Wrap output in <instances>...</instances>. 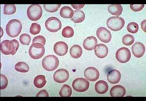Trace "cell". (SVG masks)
Masks as SVG:
<instances>
[{"instance_id":"1","label":"cell","mask_w":146,"mask_h":101,"mask_svg":"<svg viewBox=\"0 0 146 101\" xmlns=\"http://www.w3.org/2000/svg\"><path fill=\"white\" fill-rule=\"evenodd\" d=\"M22 31V24L19 20L13 19L9 21L6 27V31L9 36L15 38L18 36Z\"/></svg>"},{"instance_id":"2","label":"cell","mask_w":146,"mask_h":101,"mask_svg":"<svg viewBox=\"0 0 146 101\" xmlns=\"http://www.w3.org/2000/svg\"><path fill=\"white\" fill-rule=\"evenodd\" d=\"M59 64V59L54 55H48L45 56L42 62L44 69L49 72L56 70Z\"/></svg>"},{"instance_id":"3","label":"cell","mask_w":146,"mask_h":101,"mask_svg":"<svg viewBox=\"0 0 146 101\" xmlns=\"http://www.w3.org/2000/svg\"><path fill=\"white\" fill-rule=\"evenodd\" d=\"M45 52L44 46L39 43H34L30 47L29 53L30 56L34 59H40L43 56Z\"/></svg>"},{"instance_id":"4","label":"cell","mask_w":146,"mask_h":101,"mask_svg":"<svg viewBox=\"0 0 146 101\" xmlns=\"http://www.w3.org/2000/svg\"><path fill=\"white\" fill-rule=\"evenodd\" d=\"M43 11L39 4H31L27 9V14L29 19L32 21H37L42 17Z\"/></svg>"},{"instance_id":"5","label":"cell","mask_w":146,"mask_h":101,"mask_svg":"<svg viewBox=\"0 0 146 101\" xmlns=\"http://www.w3.org/2000/svg\"><path fill=\"white\" fill-rule=\"evenodd\" d=\"M125 25V21L119 16L110 17L107 21L108 28L113 31H118L121 30Z\"/></svg>"},{"instance_id":"6","label":"cell","mask_w":146,"mask_h":101,"mask_svg":"<svg viewBox=\"0 0 146 101\" xmlns=\"http://www.w3.org/2000/svg\"><path fill=\"white\" fill-rule=\"evenodd\" d=\"M45 24L46 30L51 33H56L62 28L61 22L56 17H50L46 21Z\"/></svg>"},{"instance_id":"7","label":"cell","mask_w":146,"mask_h":101,"mask_svg":"<svg viewBox=\"0 0 146 101\" xmlns=\"http://www.w3.org/2000/svg\"><path fill=\"white\" fill-rule=\"evenodd\" d=\"M90 83L88 80L84 78H77L73 81L72 83L74 90L78 92H84L89 88Z\"/></svg>"},{"instance_id":"8","label":"cell","mask_w":146,"mask_h":101,"mask_svg":"<svg viewBox=\"0 0 146 101\" xmlns=\"http://www.w3.org/2000/svg\"><path fill=\"white\" fill-rule=\"evenodd\" d=\"M131 58V51L128 48H120L116 53V58L121 63H126L130 60Z\"/></svg>"},{"instance_id":"9","label":"cell","mask_w":146,"mask_h":101,"mask_svg":"<svg viewBox=\"0 0 146 101\" xmlns=\"http://www.w3.org/2000/svg\"><path fill=\"white\" fill-rule=\"evenodd\" d=\"M0 47L1 53L4 55H9L11 54L14 55L15 54V47L11 41L5 40L3 41L1 43Z\"/></svg>"},{"instance_id":"10","label":"cell","mask_w":146,"mask_h":101,"mask_svg":"<svg viewBox=\"0 0 146 101\" xmlns=\"http://www.w3.org/2000/svg\"><path fill=\"white\" fill-rule=\"evenodd\" d=\"M69 78V73L65 69H59L55 72L53 75V79L56 83L62 84L67 81Z\"/></svg>"},{"instance_id":"11","label":"cell","mask_w":146,"mask_h":101,"mask_svg":"<svg viewBox=\"0 0 146 101\" xmlns=\"http://www.w3.org/2000/svg\"><path fill=\"white\" fill-rule=\"evenodd\" d=\"M96 35L102 42L107 43L111 39V34L110 31L104 27H100L96 31Z\"/></svg>"},{"instance_id":"12","label":"cell","mask_w":146,"mask_h":101,"mask_svg":"<svg viewBox=\"0 0 146 101\" xmlns=\"http://www.w3.org/2000/svg\"><path fill=\"white\" fill-rule=\"evenodd\" d=\"M84 76L89 81L94 82L98 79L100 73L97 68L94 67H89L84 72Z\"/></svg>"},{"instance_id":"13","label":"cell","mask_w":146,"mask_h":101,"mask_svg":"<svg viewBox=\"0 0 146 101\" xmlns=\"http://www.w3.org/2000/svg\"><path fill=\"white\" fill-rule=\"evenodd\" d=\"M68 47L67 44L63 41L56 42L54 46V51L59 56H64L68 53Z\"/></svg>"},{"instance_id":"14","label":"cell","mask_w":146,"mask_h":101,"mask_svg":"<svg viewBox=\"0 0 146 101\" xmlns=\"http://www.w3.org/2000/svg\"><path fill=\"white\" fill-rule=\"evenodd\" d=\"M132 53L137 58H141L145 53L146 48L141 42H137L134 44L131 48Z\"/></svg>"},{"instance_id":"15","label":"cell","mask_w":146,"mask_h":101,"mask_svg":"<svg viewBox=\"0 0 146 101\" xmlns=\"http://www.w3.org/2000/svg\"><path fill=\"white\" fill-rule=\"evenodd\" d=\"M121 74L119 70H111L107 74V78L109 82L111 84H116L121 81Z\"/></svg>"},{"instance_id":"16","label":"cell","mask_w":146,"mask_h":101,"mask_svg":"<svg viewBox=\"0 0 146 101\" xmlns=\"http://www.w3.org/2000/svg\"><path fill=\"white\" fill-rule=\"evenodd\" d=\"M108 48L106 45L104 44H99L96 45L94 49L95 54L100 58H106L108 54Z\"/></svg>"},{"instance_id":"17","label":"cell","mask_w":146,"mask_h":101,"mask_svg":"<svg viewBox=\"0 0 146 101\" xmlns=\"http://www.w3.org/2000/svg\"><path fill=\"white\" fill-rule=\"evenodd\" d=\"M97 44V39L95 37H89L84 39L83 42V47L84 49L88 51H92L95 49Z\"/></svg>"},{"instance_id":"18","label":"cell","mask_w":146,"mask_h":101,"mask_svg":"<svg viewBox=\"0 0 146 101\" xmlns=\"http://www.w3.org/2000/svg\"><path fill=\"white\" fill-rule=\"evenodd\" d=\"M125 87L121 85H116L111 87L110 95L112 97H123L126 94Z\"/></svg>"},{"instance_id":"19","label":"cell","mask_w":146,"mask_h":101,"mask_svg":"<svg viewBox=\"0 0 146 101\" xmlns=\"http://www.w3.org/2000/svg\"><path fill=\"white\" fill-rule=\"evenodd\" d=\"M109 89V86L107 82L104 80H100L95 84V90L99 94H106Z\"/></svg>"},{"instance_id":"20","label":"cell","mask_w":146,"mask_h":101,"mask_svg":"<svg viewBox=\"0 0 146 101\" xmlns=\"http://www.w3.org/2000/svg\"><path fill=\"white\" fill-rule=\"evenodd\" d=\"M108 10L113 15L119 16L122 14L123 8L121 4H111L109 6Z\"/></svg>"},{"instance_id":"21","label":"cell","mask_w":146,"mask_h":101,"mask_svg":"<svg viewBox=\"0 0 146 101\" xmlns=\"http://www.w3.org/2000/svg\"><path fill=\"white\" fill-rule=\"evenodd\" d=\"M74 15V11L68 6H64L60 11L61 17L65 19H72Z\"/></svg>"},{"instance_id":"22","label":"cell","mask_w":146,"mask_h":101,"mask_svg":"<svg viewBox=\"0 0 146 101\" xmlns=\"http://www.w3.org/2000/svg\"><path fill=\"white\" fill-rule=\"evenodd\" d=\"M83 50L81 47L78 45H73L70 49V54L73 58L77 59L81 56Z\"/></svg>"},{"instance_id":"23","label":"cell","mask_w":146,"mask_h":101,"mask_svg":"<svg viewBox=\"0 0 146 101\" xmlns=\"http://www.w3.org/2000/svg\"><path fill=\"white\" fill-rule=\"evenodd\" d=\"M85 14L81 10H76L74 11V15L71 19V21L76 23L83 22L85 19Z\"/></svg>"},{"instance_id":"24","label":"cell","mask_w":146,"mask_h":101,"mask_svg":"<svg viewBox=\"0 0 146 101\" xmlns=\"http://www.w3.org/2000/svg\"><path fill=\"white\" fill-rule=\"evenodd\" d=\"M46 79L45 76L40 74L36 76L34 80V86L38 88H42L46 85Z\"/></svg>"},{"instance_id":"25","label":"cell","mask_w":146,"mask_h":101,"mask_svg":"<svg viewBox=\"0 0 146 101\" xmlns=\"http://www.w3.org/2000/svg\"><path fill=\"white\" fill-rule=\"evenodd\" d=\"M15 69L21 73H27L29 71L30 67L25 62H19L15 65Z\"/></svg>"},{"instance_id":"26","label":"cell","mask_w":146,"mask_h":101,"mask_svg":"<svg viewBox=\"0 0 146 101\" xmlns=\"http://www.w3.org/2000/svg\"><path fill=\"white\" fill-rule=\"evenodd\" d=\"M72 90L70 86L68 84H64L59 92L61 97H70L72 95Z\"/></svg>"},{"instance_id":"27","label":"cell","mask_w":146,"mask_h":101,"mask_svg":"<svg viewBox=\"0 0 146 101\" xmlns=\"http://www.w3.org/2000/svg\"><path fill=\"white\" fill-rule=\"evenodd\" d=\"M16 11V7L14 4H5L3 13L6 15L14 14Z\"/></svg>"},{"instance_id":"28","label":"cell","mask_w":146,"mask_h":101,"mask_svg":"<svg viewBox=\"0 0 146 101\" xmlns=\"http://www.w3.org/2000/svg\"><path fill=\"white\" fill-rule=\"evenodd\" d=\"M74 35V31L72 27L66 26L62 30V35L65 38H71Z\"/></svg>"},{"instance_id":"29","label":"cell","mask_w":146,"mask_h":101,"mask_svg":"<svg viewBox=\"0 0 146 101\" xmlns=\"http://www.w3.org/2000/svg\"><path fill=\"white\" fill-rule=\"evenodd\" d=\"M61 4H53V5H49V4H44V8L46 11L48 13H53L58 11L60 8Z\"/></svg>"},{"instance_id":"30","label":"cell","mask_w":146,"mask_h":101,"mask_svg":"<svg viewBox=\"0 0 146 101\" xmlns=\"http://www.w3.org/2000/svg\"><path fill=\"white\" fill-rule=\"evenodd\" d=\"M135 41L134 38L132 35L126 34L122 38V43L126 46H131L133 43Z\"/></svg>"},{"instance_id":"31","label":"cell","mask_w":146,"mask_h":101,"mask_svg":"<svg viewBox=\"0 0 146 101\" xmlns=\"http://www.w3.org/2000/svg\"><path fill=\"white\" fill-rule=\"evenodd\" d=\"M31 37L28 34H23L20 37V42L23 45L29 46L31 42Z\"/></svg>"},{"instance_id":"32","label":"cell","mask_w":146,"mask_h":101,"mask_svg":"<svg viewBox=\"0 0 146 101\" xmlns=\"http://www.w3.org/2000/svg\"><path fill=\"white\" fill-rule=\"evenodd\" d=\"M127 29L129 33L133 34L136 33L139 31V26L137 23L131 22L128 24Z\"/></svg>"},{"instance_id":"33","label":"cell","mask_w":146,"mask_h":101,"mask_svg":"<svg viewBox=\"0 0 146 101\" xmlns=\"http://www.w3.org/2000/svg\"><path fill=\"white\" fill-rule=\"evenodd\" d=\"M41 31V26L36 23H33L31 24L30 29V33L33 35H35L40 33Z\"/></svg>"},{"instance_id":"34","label":"cell","mask_w":146,"mask_h":101,"mask_svg":"<svg viewBox=\"0 0 146 101\" xmlns=\"http://www.w3.org/2000/svg\"><path fill=\"white\" fill-rule=\"evenodd\" d=\"M8 84V80L5 76L1 74V90H3L7 87Z\"/></svg>"},{"instance_id":"35","label":"cell","mask_w":146,"mask_h":101,"mask_svg":"<svg viewBox=\"0 0 146 101\" xmlns=\"http://www.w3.org/2000/svg\"><path fill=\"white\" fill-rule=\"evenodd\" d=\"M46 42V39H45V37H44L43 36H41V35H39V36L35 37L33 39V43H40L42 44L44 46L45 45Z\"/></svg>"},{"instance_id":"36","label":"cell","mask_w":146,"mask_h":101,"mask_svg":"<svg viewBox=\"0 0 146 101\" xmlns=\"http://www.w3.org/2000/svg\"><path fill=\"white\" fill-rule=\"evenodd\" d=\"M144 6H145L144 4H131L130 5V7L131 10L135 12L141 11L143 9Z\"/></svg>"},{"instance_id":"37","label":"cell","mask_w":146,"mask_h":101,"mask_svg":"<svg viewBox=\"0 0 146 101\" xmlns=\"http://www.w3.org/2000/svg\"><path fill=\"white\" fill-rule=\"evenodd\" d=\"M36 97H41V96H46V97H48L49 96V94L48 91L46 90H41L40 91H39L38 93L36 95Z\"/></svg>"},{"instance_id":"38","label":"cell","mask_w":146,"mask_h":101,"mask_svg":"<svg viewBox=\"0 0 146 101\" xmlns=\"http://www.w3.org/2000/svg\"><path fill=\"white\" fill-rule=\"evenodd\" d=\"M72 7L76 10H79L83 8L85 4H71Z\"/></svg>"},{"instance_id":"39","label":"cell","mask_w":146,"mask_h":101,"mask_svg":"<svg viewBox=\"0 0 146 101\" xmlns=\"http://www.w3.org/2000/svg\"><path fill=\"white\" fill-rule=\"evenodd\" d=\"M146 20H144V21H142L141 23V28H142V30H143L144 31H145L146 33Z\"/></svg>"}]
</instances>
